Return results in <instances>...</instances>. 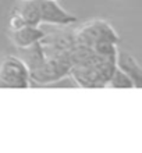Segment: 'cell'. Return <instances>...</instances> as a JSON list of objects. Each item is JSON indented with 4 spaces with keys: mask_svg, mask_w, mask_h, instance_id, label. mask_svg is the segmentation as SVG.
Masks as SVG:
<instances>
[{
    "mask_svg": "<svg viewBox=\"0 0 142 153\" xmlns=\"http://www.w3.org/2000/svg\"><path fill=\"white\" fill-rule=\"evenodd\" d=\"M117 68V59L102 56L94 49L78 45L73 53L71 76L81 88H105Z\"/></svg>",
    "mask_w": 142,
    "mask_h": 153,
    "instance_id": "6da1fadb",
    "label": "cell"
},
{
    "mask_svg": "<svg viewBox=\"0 0 142 153\" xmlns=\"http://www.w3.org/2000/svg\"><path fill=\"white\" fill-rule=\"evenodd\" d=\"M74 32H75V39L78 45L91 49L96 48L102 43H107V42L118 43L120 40L114 28L105 20H91L75 28Z\"/></svg>",
    "mask_w": 142,
    "mask_h": 153,
    "instance_id": "7a4b0ae2",
    "label": "cell"
},
{
    "mask_svg": "<svg viewBox=\"0 0 142 153\" xmlns=\"http://www.w3.org/2000/svg\"><path fill=\"white\" fill-rule=\"evenodd\" d=\"M0 79L6 88H29L31 71L18 54H8L0 61Z\"/></svg>",
    "mask_w": 142,
    "mask_h": 153,
    "instance_id": "3957f363",
    "label": "cell"
},
{
    "mask_svg": "<svg viewBox=\"0 0 142 153\" xmlns=\"http://www.w3.org/2000/svg\"><path fill=\"white\" fill-rule=\"evenodd\" d=\"M71 67H73V63L70 60L46 57V60L39 67L31 71L32 84L48 85L59 82L64 79L65 76L71 75Z\"/></svg>",
    "mask_w": 142,
    "mask_h": 153,
    "instance_id": "277c9868",
    "label": "cell"
},
{
    "mask_svg": "<svg viewBox=\"0 0 142 153\" xmlns=\"http://www.w3.org/2000/svg\"><path fill=\"white\" fill-rule=\"evenodd\" d=\"M42 24L53 27H71L77 22V17L60 6L57 0H38Z\"/></svg>",
    "mask_w": 142,
    "mask_h": 153,
    "instance_id": "5b68a950",
    "label": "cell"
},
{
    "mask_svg": "<svg viewBox=\"0 0 142 153\" xmlns=\"http://www.w3.org/2000/svg\"><path fill=\"white\" fill-rule=\"evenodd\" d=\"M45 35L46 32L41 27H33V25H25L22 28L8 31V38L17 49L31 48L33 45L39 43Z\"/></svg>",
    "mask_w": 142,
    "mask_h": 153,
    "instance_id": "8992f818",
    "label": "cell"
},
{
    "mask_svg": "<svg viewBox=\"0 0 142 153\" xmlns=\"http://www.w3.org/2000/svg\"><path fill=\"white\" fill-rule=\"evenodd\" d=\"M117 67L130 75V78L134 81L135 88H142V65L134 56H131L126 50H118Z\"/></svg>",
    "mask_w": 142,
    "mask_h": 153,
    "instance_id": "52a82bcc",
    "label": "cell"
},
{
    "mask_svg": "<svg viewBox=\"0 0 142 153\" xmlns=\"http://www.w3.org/2000/svg\"><path fill=\"white\" fill-rule=\"evenodd\" d=\"M106 88H113V89H132L135 88L134 81L130 78V75L123 71L120 67L114 70V73L112 74L109 82H107V86Z\"/></svg>",
    "mask_w": 142,
    "mask_h": 153,
    "instance_id": "ba28073f",
    "label": "cell"
},
{
    "mask_svg": "<svg viewBox=\"0 0 142 153\" xmlns=\"http://www.w3.org/2000/svg\"><path fill=\"white\" fill-rule=\"evenodd\" d=\"M0 88H6V86H4V84L1 82V79H0Z\"/></svg>",
    "mask_w": 142,
    "mask_h": 153,
    "instance_id": "9c48e42d",
    "label": "cell"
},
{
    "mask_svg": "<svg viewBox=\"0 0 142 153\" xmlns=\"http://www.w3.org/2000/svg\"><path fill=\"white\" fill-rule=\"evenodd\" d=\"M57 1H60V0H57Z\"/></svg>",
    "mask_w": 142,
    "mask_h": 153,
    "instance_id": "30bf717a",
    "label": "cell"
}]
</instances>
